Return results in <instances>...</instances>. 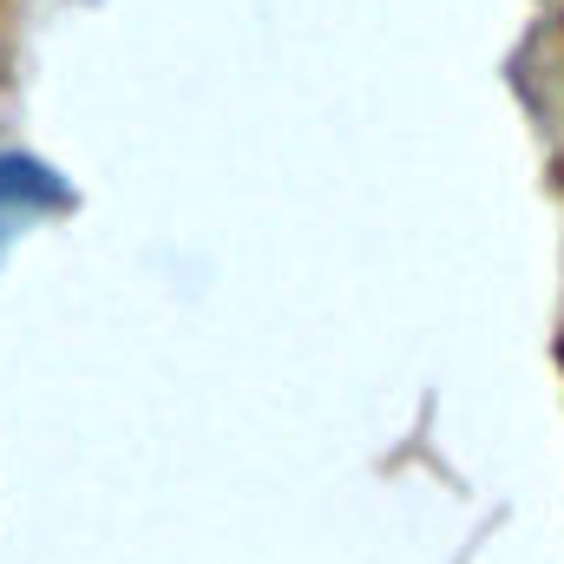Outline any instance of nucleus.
Segmentation results:
<instances>
[{
  "instance_id": "obj_1",
  "label": "nucleus",
  "mask_w": 564,
  "mask_h": 564,
  "mask_svg": "<svg viewBox=\"0 0 564 564\" xmlns=\"http://www.w3.org/2000/svg\"><path fill=\"white\" fill-rule=\"evenodd\" d=\"M59 210H73V184L33 151H0V257L40 217H59Z\"/></svg>"
}]
</instances>
